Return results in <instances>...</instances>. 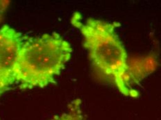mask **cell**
Segmentation results:
<instances>
[{
    "instance_id": "obj_1",
    "label": "cell",
    "mask_w": 161,
    "mask_h": 120,
    "mask_svg": "<svg viewBox=\"0 0 161 120\" xmlns=\"http://www.w3.org/2000/svg\"><path fill=\"white\" fill-rule=\"evenodd\" d=\"M71 23L83 35V45L97 79L113 85L123 95L138 97L139 92L128 81L129 57L117 33L119 23L95 18L83 21L79 13L73 15Z\"/></svg>"
},
{
    "instance_id": "obj_3",
    "label": "cell",
    "mask_w": 161,
    "mask_h": 120,
    "mask_svg": "<svg viewBox=\"0 0 161 120\" xmlns=\"http://www.w3.org/2000/svg\"><path fill=\"white\" fill-rule=\"evenodd\" d=\"M24 42L15 29L7 25L0 29V95L16 83L17 65Z\"/></svg>"
},
{
    "instance_id": "obj_6",
    "label": "cell",
    "mask_w": 161,
    "mask_h": 120,
    "mask_svg": "<svg viewBox=\"0 0 161 120\" xmlns=\"http://www.w3.org/2000/svg\"><path fill=\"white\" fill-rule=\"evenodd\" d=\"M9 4V1H2V0H0V23L2 22L3 18H4V14L6 10H7Z\"/></svg>"
},
{
    "instance_id": "obj_4",
    "label": "cell",
    "mask_w": 161,
    "mask_h": 120,
    "mask_svg": "<svg viewBox=\"0 0 161 120\" xmlns=\"http://www.w3.org/2000/svg\"><path fill=\"white\" fill-rule=\"evenodd\" d=\"M158 66V58L155 54L144 56L129 58L128 66V81L129 85L133 88L156 70Z\"/></svg>"
},
{
    "instance_id": "obj_5",
    "label": "cell",
    "mask_w": 161,
    "mask_h": 120,
    "mask_svg": "<svg viewBox=\"0 0 161 120\" xmlns=\"http://www.w3.org/2000/svg\"><path fill=\"white\" fill-rule=\"evenodd\" d=\"M50 120H87L83 112L81 100L80 99L73 100L64 112L53 117Z\"/></svg>"
},
{
    "instance_id": "obj_2",
    "label": "cell",
    "mask_w": 161,
    "mask_h": 120,
    "mask_svg": "<svg viewBox=\"0 0 161 120\" xmlns=\"http://www.w3.org/2000/svg\"><path fill=\"white\" fill-rule=\"evenodd\" d=\"M72 53L69 43L56 33L25 42L17 65L16 83L23 89L43 88L53 83Z\"/></svg>"
}]
</instances>
